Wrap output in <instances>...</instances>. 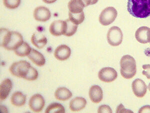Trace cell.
Wrapping results in <instances>:
<instances>
[{
	"mask_svg": "<svg viewBox=\"0 0 150 113\" xmlns=\"http://www.w3.org/2000/svg\"><path fill=\"white\" fill-rule=\"evenodd\" d=\"M135 37L139 42L146 44L150 42V28L146 26H142L137 30Z\"/></svg>",
	"mask_w": 150,
	"mask_h": 113,
	"instance_id": "10",
	"label": "cell"
},
{
	"mask_svg": "<svg viewBox=\"0 0 150 113\" xmlns=\"http://www.w3.org/2000/svg\"><path fill=\"white\" fill-rule=\"evenodd\" d=\"M64 21H55L50 26V32L54 36H61L64 34Z\"/></svg>",
	"mask_w": 150,
	"mask_h": 113,
	"instance_id": "17",
	"label": "cell"
},
{
	"mask_svg": "<svg viewBox=\"0 0 150 113\" xmlns=\"http://www.w3.org/2000/svg\"><path fill=\"white\" fill-rule=\"evenodd\" d=\"M4 5L10 9L17 8L21 4V0H3Z\"/></svg>",
	"mask_w": 150,
	"mask_h": 113,
	"instance_id": "25",
	"label": "cell"
},
{
	"mask_svg": "<svg viewBox=\"0 0 150 113\" xmlns=\"http://www.w3.org/2000/svg\"><path fill=\"white\" fill-rule=\"evenodd\" d=\"M139 113H150V106L147 105L142 107L139 111Z\"/></svg>",
	"mask_w": 150,
	"mask_h": 113,
	"instance_id": "29",
	"label": "cell"
},
{
	"mask_svg": "<svg viewBox=\"0 0 150 113\" xmlns=\"http://www.w3.org/2000/svg\"><path fill=\"white\" fill-rule=\"evenodd\" d=\"M85 7L84 4L81 0H71L68 3L69 14L79 15L83 12Z\"/></svg>",
	"mask_w": 150,
	"mask_h": 113,
	"instance_id": "15",
	"label": "cell"
},
{
	"mask_svg": "<svg viewBox=\"0 0 150 113\" xmlns=\"http://www.w3.org/2000/svg\"><path fill=\"white\" fill-rule=\"evenodd\" d=\"M31 42L36 47L39 49H42L47 44L48 40L43 33L37 32L32 36Z\"/></svg>",
	"mask_w": 150,
	"mask_h": 113,
	"instance_id": "16",
	"label": "cell"
},
{
	"mask_svg": "<svg viewBox=\"0 0 150 113\" xmlns=\"http://www.w3.org/2000/svg\"><path fill=\"white\" fill-rule=\"evenodd\" d=\"M117 15L118 13L114 7H107L100 15L99 22L102 25L108 26L114 22Z\"/></svg>",
	"mask_w": 150,
	"mask_h": 113,
	"instance_id": "5",
	"label": "cell"
},
{
	"mask_svg": "<svg viewBox=\"0 0 150 113\" xmlns=\"http://www.w3.org/2000/svg\"></svg>",
	"mask_w": 150,
	"mask_h": 113,
	"instance_id": "32",
	"label": "cell"
},
{
	"mask_svg": "<svg viewBox=\"0 0 150 113\" xmlns=\"http://www.w3.org/2000/svg\"><path fill=\"white\" fill-rule=\"evenodd\" d=\"M142 67L144 69L142 74L146 76L147 79H150V64H144Z\"/></svg>",
	"mask_w": 150,
	"mask_h": 113,
	"instance_id": "27",
	"label": "cell"
},
{
	"mask_svg": "<svg viewBox=\"0 0 150 113\" xmlns=\"http://www.w3.org/2000/svg\"><path fill=\"white\" fill-rule=\"evenodd\" d=\"M28 57L32 62L38 67H42L46 63V60L44 55L36 49L32 48L31 52Z\"/></svg>",
	"mask_w": 150,
	"mask_h": 113,
	"instance_id": "18",
	"label": "cell"
},
{
	"mask_svg": "<svg viewBox=\"0 0 150 113\" xmlns=\"http://www.w3.org/2000/svg\"><path fill=\"white\" fill-rule=\"evenodd\" d=\"M13 75L30 81H35L38 77V72L30 64L25 60H21L13 64L10 68Z\"/></svg>",
	"mask_w": 150,
	"mask_h": 113,
	"instance_id": "1",
	"label": "cell"
},
{
	"mask_svg": "<svg viewBox=\"0 0 150 113\" xmlns=\"http://www.w3.org/2000/svg\"><path fill=\"white\" fill-rule=\"evenodd\" d=\"M71 54V50L66 45H61L57 47L54 52V56L59 60L64 61L68 59Z\"/></svg>",
	"mask_w": 150,
	"mask_h": 113,
	"instance_id": "12",
	"label": "cell"
},
{
	"mask_svg": "<svg viewBox=\"0 0 150 113\" xmlns=\"http://www.w3.org/2000/svg\"><path fill=\"white\" fill-rule=\"evenodd\" d=\"M123 39V32L121 29L117 26L112 27L108 32V42L111 46H119L122 42Z\"/></svg>",
	"mask_w": 150,
	"mask_h": 113,
	"instance_id": "6",
	"label": "cell"
},
{
	"mask_svg": "<svg viewBox=\"0 0 150 113\" xmlns=\"http://www.w3.org/2000/svg\"><path fill=\"white\" fill-rule=\"evenodd\" d=\"M55 96L58 100L65 101L72 97V93L66 87H59L55 92Z\"/></svg>",
	"mask_w": 150,
	"mask_h": 113,
	"instance_id": "20",
	"label": "cell"
},
{
	"mask_svg": "<svg viewBox=\"0 0 150 113\" xmlns=\"http://www.w3.org/2000/svg\"><path fill=\"white\" fill-rule=\"evenodd\" d=\"M148 88L149 90L150 91V83L149 84L148 87Z\"/></svg>",
	"mask_w": 150,
	"mask_h": 113,
	"instance_id": "31",
	"label": "cell"
},
{
	"mask_svg": "<svg viewBox=\"0 0 150 113\" xmlns=\"http://www.w3.org/2000/svg\"><path fill=\"white\" fill-rule=\"evenodd\" d=\"M87 101L82 97H76L71 100L70 103V109L73 112L80 111L85 108Z\"/></svg>",
	"mask_w": 150,
	"mask_h": 113,
	"instance_id": "19",
	"label": "cell"
},
{
	"mask_svg": "<svg viewBox=\"0 0 150 113\" xmlns=\"http://www.w3.org/2000/svg\"><path fill=\"white\" fill-rule=\"evenodd\" d=\"M13 87L12 81L9 79H4L0 86V99L3 101L7 99Z\"/></svg>",
	"mask_w": 150,
	"mask_h": 113,
	"instance_id": "14",
	"label": "cell"
},
{
	"mask_svg": "<svg viewBox=\"0 0 150 113\" xmlns=\"http://www.w3.org/2000/svg\"><path fill=\"white\" fill-rule=\"evenodd\" d=\"M118 74L114 69L107 67L101 69L98 74L99 79L105 82H111L116 80Z\"/></svg>",
	"mask_w": 150,
	"mask_h": 113,
	"instance_id": "7",
	"label": "cell"
},
{
	"mask_svg": "<svg viewBox=\"0 0 150 113\" xmlns=\"http://www.w3.org/2000/svg\"><path fill=\"white\" fill-rule=\"evenodd\" d=\"M132 88L134 94L138 98H143L147 93V86L141 79H136L132 83Z\"/></svg>",
	"mask_w": 150,
	"mask_h": 113,
	"instance_id": "9",
	"label": "cell"
},
{
	"mask_svg": "<svg viewBox=\"0 0 150 113\" xmlns=\"http://www.w3.org/2000/svg\"><path fill=\"white\" fill-rule=\"evenodd\" d=\"M32 48L27 42H24L20 46L16 48L14 52L18 56L25 57L28 56L31 51Z\"/></svg>",
	"mask_w": 150,
	"mask_h": 113,
	"instance_id": "23",
	"label": "cell"
},
{
	"mask_svg": "<svg viewBox=\"0 0 150 113\" xmlns=\"http://www.w3.org/2000/svg\"><path fill=\"white\" fill-rule=\"evenodd\" d=\"M57 0H43V1L45 2V3L50 4H53L55 3Z\"/></svg>",
	"mask_w": 150,
	"mask_h": 113,
	"instance_id": "30",
	"label": "cell"
},
{
	"mask_svg": "<svg viewBox=\"0 0 150 113\" xmlns=\"http://www.w3.org/2000/svg\"><path fill=\"white\" fill-rule=\"evenodd\" d=\"M120 65L121 74L125 79H132L136 75V62L134 58L131 55L123 56L120 61Z\"/></svg>",
	"mask_w": 150,
	"mask_h": 113,
	"instance_id": "4",
	"label": "cell"
},
{
	"mask_svg": "<svg viewBox=\"0 0 150 113\" xmlns=\"http://www.w3.org/2000/svg\"><path fill=\"white\" fill-rule=\"evenodd\" d=\"M84 4L85 7L89 5H92L97 3L98 0H81Z\"/></svg>",
	"mask_w": 150,
	"mask_h": 113,
	"instance_id": "28",
	"label": "cell"
},
{
	"mask_svg": "<svg viewBox=\"0 0 150 113\" xmlns=\"http://www.w3.org/2000/svg\"><path fill=\"white\" fill-rule=\"evenodd\" d=\"M11 101L15 106H22L26 103V97L20 92H16L12 95Z\"/></svg>",
	"mask_w": 150,
	"mask_h": 113,
	"instance_id": "22",
	"label": "cell"
},
{
	"mask_svg": "<svg viewBox=\"0 0 150 113\" xmlns=\"http://www.w3.org/2000/svg\"><path fill=\"white\" fill-rule=\"evenodd\" d=\"M24 42L20 33L1 29V46L8 50H15Z\"/></svg>",
	"mask_w": 150,
	"mask_h": 113,
	"instance_id": "2",
	"label": "cell"
},
{
	"mask_svg": "<svg viewBox=\"0 0 150 113\" xmlns=\"http://www.w3.org/2000/svg\"><path fill=\"white\" fill-rule=\"evenodd\" d=\"M46 113H65V108L59 103H52L50 104L45 111Z\"/></svg>",
	"mask_w": 150,
	"mask_h": 113,
	"instance_id": "24",
	"label": "cell"
},
{
	"mask_svg": "<svg viewBox=\"0 0 150 113\" xmlns=\"http://www.w3.org/2000/svg\"><path fill=\"white\" fill-rule=\"evenodd\" d=\"M127 9L134 17L146 18L150 16V0H128Z\"/></svg>",
	"mask_w": 150,
	"mask_h": 113,
	"instance_id": "3",
	"label": "cell"
},
{
	"mask_svg": "<svg viewBox=\"0 0 150 113\" xmlns=\"http://www.w3.org/2000/svg\"><path fill=\"white\" fill-rule=\"evenodd\" d=\"M45 102L42 96L35 94L31 97L29 101V107L33 111L39 113L42 111L44 107Z\"/></svg>",
	"mask_w": 150,
	"mask_h": 113,
	"instance_id": "8",
	"label": "cell"
},
{
	"mask_svg": "<svg viewBox=\"0 0 150 113\" xmlns=\"http://www.w3.org/2000/svg\"><path fill=\"white\" fill-rule=\"evenodd\" d=\"M34 17L36 20L40 22H46L50 19L51 13L46 7L40 6L35 9Z\"/></svg>",
	"mask_w": 150,
	"mask_h": 113,
	"instance_id": "11",
	"label": "cell"
},
{
	"mask_svg": "<svg viewBox=\"0 0 150 113\" xmlns=\"http://www.w3.org/2000/svg\"><path fill=\"white\" fill-rule=\"evenodd\" d=\"M89 97L92 102L98 104L102 101L103 98L102 89L97 85L92 86L89 90Z\"/></svg>",
	"mask_w": 150,
	"mask_h": 113,
	"instance_id": "13",
	"label": "cell"
},
{
	"mask_svg": "<svg viewBox=\"0 0 150 113\" xmlns=\"http://www.w3.org/2000/svg\"><path fill=\"white\" fill-rule=\"evenodd\" d=\"M64 35L70 37L75 34L78 28V26L74 23L72 21L68 19L64 21Z\"/></svg>",
	"mask_w": 150,
	"mask_h": 113,
	"instance_id": "21",
	"label": "cell"
},
{
	"mask_svg": "<svg viewBox=\"0 0 150 113\" xmlns=\"http://www.w3.org/2000/svg\"><path fill=\"white\" fill-rule=\"evenodd\" d=\"M98 113H112V110L109 106L104 104L99 107L98 110Z\"/></svg>",
	"mask_w": 150,
	"mask_h": 113,
	"instance_id": "26",
	"label": "cell"
}]
</instances>
